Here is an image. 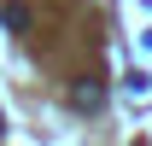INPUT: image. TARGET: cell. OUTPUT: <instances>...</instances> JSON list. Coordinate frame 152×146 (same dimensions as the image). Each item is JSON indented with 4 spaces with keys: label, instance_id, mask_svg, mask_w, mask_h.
I'll use <instances>...</instances> for the list:
<instances>
[{
    "label": "cell",
    "instance_id": "1",
    "mask_svg": "<svg viewBox=\"0 0 152 146\" xmlns=\"http://www.w3.org/2000/svg\"><path fill=\"white\" fill-rule=\"evenodd\" d=\"M99 99H105V93H99L94 82H82V88L70 93V105H76V111H99Z\"/></svg>",
    "mask_w": 152,
    "mask_h": 146
}]
</instances>
